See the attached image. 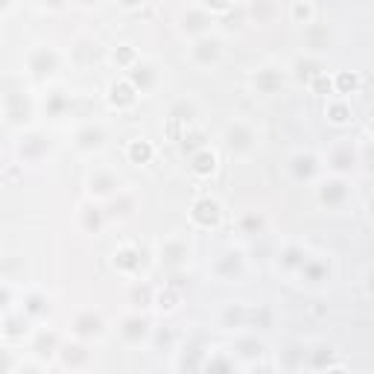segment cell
Returning <instances> with one entry per match:
<instances>
[{"label":"cell","instance_id":"cell-1","mask_svg":"<svg viewBox=\"0 0 374 374\" xmlns=\"http://www.w3.org/2000/svg\"><path fill=\"white\" fill-rule=\"evenodd\" d=\"M59 67H62V59H59V53L53 50V47H35L29 53V59H27V70H29L32 79H50V76H56Z\"/></svg>","mask_w":374,"mask_h":374},{"label":"cell","instance_id":"cell-2","mask_svg":"<svg viewBox=\"0 0 374 374\" xmlns=\"http://www.w3.org/2000/svg\"><path fill=\"white\" fill-rule=\"evenodd\" d=\"M255 147H258V135L252 126H246V123H231L225 129V149L231 155L246 158V155L255 152Z\"/></svg>","mask_w":374,"mask_h":374},{"label":"cell","instance_id":"cell-3","mask_svg":"<svg viewBox=\"0 0 374 374\" xmlns=\"http://www.w3.org/2000/svg\"><path fill=\"white\" fill-rule=\"evenodd\" d=\"M190 59L199 67H213L222 62V41L217 35H199L190 47Z\"/></svg>","mask_w":374,"mask_h":374},{"label":"cell","instance_id":"cell-4","mask_svg":"<svg viewBox=\"0 0 374 374\" xmlns=\"http://www.w3.org/2000/svg\"><path fill=\"white\" fill-rule=\"evenodd\" d=\"M190 220L199 225V228H217L220 220H222V208L217 199H211V196H205V199H196L193 208H190Z\"/></svg>","mask_w":374,"mask_h":374},{"label":"cell","instance_id":"cell-5","mask_svg":"<svg viewBox=\"0 0 374 374\" xmlns=\"http://www.w3.org/2000/svg\"><path fill=\"white\" fill-rule=\"evenodd\" d=\"M88 190H91V196H97V199H112V196L120 190V179L117 173L112 170H94L91 175H88Z\"/></svg>","mask_w":374,"mask_h":374},{"label":"cell","instance_id":"cell-6","mask_svg":"<svg viewBox=\"0 0 374 374\" xmlns=\"http://www.w3.org/2000/svg\"><path fill=\"white\" fill-rule=\"evenodd\" d=\"M129 82L138 94H147L152 91V88L158 85V67L152 62H144V59H138L132 67H129Z\"/></svg>","mask_w":374,"mask_h":374},{"label":"cell","instance_id":"cell-7","mask_svg":"<svg viewBox=\"0 0 374 374\" xmlns=\"http://www.w3.org/2000/svg\"><path fill=\"white\" fill-rule=\"evenodd\" d=\"M50 152V140L41 135V132H32V135H24L21 144H18V155H21V161L27 164H35L41 161V158Z\"/></svg>","mask_w":374,"mask_h":374},{"label":"cell","instance_id":"cell-8","mask_svg":"<svg viewBox=\"0 0 374 374\" xmlns=\"http://www.w3.org/2000/svg\"><path fill=\"white\" fill-rule=\"evenodd\" d=\"M246 269V263H243V255L237 252V248H228V252H222L217 258V263H213V275L222 278V281H237Z\"/></svg>","mask_w":374,"mask_h":374},{"label":"cell","instance_id":"cell-9","mask_svg":"<svg viewBox=\"0 0 374 374\" xmlns=\"http://www.w3.org/2000/svg\"><path fill=\"white\" fill-rule=\"evenodd\" d=\"M4 105H6V120L12 126H21V123H27L32 117V102L21 91H9L4 97Z\"/></svg>","mask_w":374,"mask_h":374},{"label":"cell","instance_id":"cell-10","mask_svg":"<svg viewBox=\"0 0 374 374\" xmlns=\"http://www.w3.org/2000/svg\"><path fill=\"white\" fill-rule=\"evenodd\" d=\"M74 333L79 336V340H100V336L105 333V322L102 316L94 313V310H85L74 319Z\"/></svg>","mask_w":374,"mask_h":374},{"label":"cell","instance_id":"cell-11","mask_svg":"<svg viewBox=\"0 0 374 374\" xmlns=\"http://www.w3.org/2000/svg\"><path fill=\"white\" fill-rule=\"evenodd\" d=\"M252 88L263 97H272L283 88V70L278 67H260L258 74L252 76Z\"/></svg>","mask_w":374,"mask_h":374},{"label":"cell","instance_id":"cell-12","mask_svg":"<svg viewBox=\"0 0 374 374\" xmlns=\"http://www.w3.org/2000/svg\"><path fill=\"white\" fill-rule=\"evenodd\" d=\"M149 333H152V328H149V319L147 316H129V319H123V325H120V336L126 340L129 345H140L144 340H149Z\"/></svg>","mask_w":374,"mask_h":374},{"label":"cell","instance_id":"cell-13","mask_svg":"<svg viewBox=\"0 0 374 374\" xmlns=\"http://www.w3.org/2000/svg\"><path fill=\"white\" fill-rule=\"evenodd\" d=\"M348 196H351V190L342 179H330V182H325L322 187H319V202H322L325 208H342L348 202Z\"/></svg>","mask_w":374,"mask_h":374},{"label":"cell","instance_id":"cell-14","mask_svg":"<svg viewBox=\"0 0 374 374\" xmlns=\"http://www.w3.org/2000/svg\"><path fill=\"white\" fill-rule=\"evenodd\" d=\"M298 278L305 283H310V287H319V283L330 281V266L325 260H319V258H307L298 266Z\"/></svg>","mask_w":374,"mask_h":374},{"label":"cell","instance_id":"cell-15","mask_svg":"<svg viewBox=\"0 0 374 374\" xmlns=\"http://www.w3.org/2000/svg\"><path fill=\"white\" fill-rule=\"evenodd\" d=\"M74 140H76V149L79 152H97V149L105 147V129L97 126V123H88V126H82L76 132Z\"/></svg>","mask_w":374,"mask_h":374},{"label":"cell","instance_id":"cell-16","mask_svg":"<svg viewBox=\"0 0 374 374\" xmlns=\"http://www.w3.org/2000/svg\"><path fill=\"white\" fill-rule=\"evenodd\" d=\"M187 255L190 248L185 240H167L161 246V263L167 266V269H182V266L187 263Z\"/></svg>","mask_w":374,"mask_h":374},{"label":"cell","instance_id":"cell-17","mask_svg":"<svg viewBox=\"0 0 374 374\" xmlns=\"http://www.w3.org/2000/svg\"><path fill=\"white\" fill-rule=\"evenodd\" d=\"M211 24L213 21H211V15L205 9H190L182 18V32H187V35H208Z\"/></svg>","mask_w":374,"mask_h":374},{"label":"cell","instance_id":"cell-18","mask_svg":"<svg viewBox=\"0 0 374 374\" xmlns=\"http://www.w3.org/2000/svg\"><path fill=\"white\" fill-rule=\"evenodd\" d=\"M59 360L65 368H85L91 351H85V345H59Z\"/></svg>","mask_w":374,"mask_h":374},{"label":"cell","instance_id":"cell-19","mask_svg":"<svg viewBox=\"0 0 374 374\" xmlns=\"http://www.w3.org/2000/svg\"><path fill=\"white\" fill-rule=\"evenodd\" d=\"M290 170H293V179L295 182H310L313 175H316V170H319V164H316V158L310 152H298V155H293Z\"/></svg>","mask_w":374,"mask_h":374},{"label":"cell","instance_id":"cell-20","mask_svg":"<svg viewBox=\"0 0 374 374\" xmlns=\"http://www.w3.org/2000/svg\"><path fill=\"white\" fill-rule=\"evenodd\" d=\"M135 208H138L135 193H123V190H117V193L112 196L109 217H114V220H126V217H132V213H135Z\"/></svg>","mask_w":374,"mask_h":374},{"label":"cell","instance_id":"cell-21","mask_svg":"<svg viewBox=\"0 0 374 374\" xmlns=\"http://www.w3.org/2000/svg\"><path fill=\"white\" fill-rule=\"evenodd\" d=\"M59 336L53 333V330H41L39 336H35V342H32V354L39 360H47V357H53V354H59Z\"/></svg>","mask_w":374,"mask_h":374},{"label":"cell","instance_id":"cell-22","mask_svg":"<svg viewBox=\"0 0 374 374\" xmlns=\"http://www.w3.org/2000/svg\"><path fill=\"white\" fill-rule=\"evenodd\" d=\"M220 325L225 330H234V328H246L248 325V310L243 305H228L220 316Z\"/></svg>","mask_w":374,"mask_h":374},{"label":"cell","instance_id":"cell-23","mask_svg":"<svg viewBox=\"0 0 374 374\" xmlns=\"http://www.w3.org/2000/svg\"><path fill=\"white\" fill-rule=\"evenodd\" d=\"M44 112H47V117H53V120L65 117V114L70 112V97H67L65 91H53V94H47V100H44Z\"/></svg>","mask_w":374,"mask_h":374},{"label":"cell","instance_id":"cell-24","mask_svg":"<svg viewBox=\"0 0 374 374\" xmlns=\"http://www.w3.org/2000/svg\"><path fill=\"white\" fill-rule=\"evenodd\" d=\"M305 260H307V255H305V248H301V246H287L281 252V258H278L283 272H298V266L305 263Z\"/></svg>","mask_w":374,"mask_h":374},{"label":"cell","instance_id":"cell-25","mask_svg":"<svg viewBox=\"0 0 374 374\" xmlns=\"http://www.w3.org/2000/svg\"><path fill=\"white\" fill-rule=\"evenodd\" d=\"M237 354L243 360H260L263 357V351H266V345L258 340V336H243V340H237Z\"/></svg>","mask_w":374,"mask_h":374},{"label":"cell","instance_id":"cell-26","mask_svg":"<svg viewBox=\"0 0 374 374\" xmlns=\"http://www.w3.org/2000/svg\"><path fill=\"white\" fill-rule=\"evenodd\" d=\"M263 228H266V220H263V213H258V211H248V213H243V217H240V231L246 237L263 234Z\"/></svg>","mask_w":374,"mask_h":374},{"label":"cell","instance_id":"cell-27","mask_svg":"<svg viewBox=\"0 0 374 374\" xmlns=\"http://www.w3.org/2000/svg\"><path fill=\"white\" fill-rule=\"evenodd\" d=\"M305 360H307V354H305V348L301 345H293V348H287L278 357V363H281V368H287V371H295V368H301L305 366Z\"/></svg>","mask_w":374,"mask_h":374},{"label":"cell","instance_id":"cell-28","mask_svg":"<svg viewBox=\"0 0 374 374\" xmlns=\"http://www.w3.org/2000/svg\"><path fill=\"white\" fill-rule=\"evenodd\" d=\"M354 161H357V158H354L351 147H340V149L330 152V167H333L336 173H351Z\"/></svg>","mask_w":374,"mask_h":374},{"label":"cell","instance_id":"cell-29","mask_svg":"<svg viewBox=\"0 0 374 374\" xmlns=\"http://www.w3.org/2000/svg\"><path fill=\"white\" fill-rule=\"evenodd\" d=\"M152 155H155V149H152L149 140H132V144H129V158H132V164H149Z\"/></svg>","mask_w":374,"mask_h":374},{"label":"cell","instance_id":"cell-30","mask_svg":"<svg viewBox=\"0 0 374 374\" xmlns=\"http://www.w3.org/2000/svg\"><path fill=\"white\" fill-rule=\"evenodd\" d=\"M47 310H50V305H47V298H44L41 293L27 295V301H24V316H29V319H41V316H47Z\"/></svg>","mask_w":374,"mask_h":374},{"label":"cell","instance_id":"cell-31","mask_svg":"<svg viewBox=\"0 0 374 374\" xmlns=\"http://www.w3.org/2000/svg\"><path fill=\"white\" fill-rule=\"evenodd\" d=\"M248 15H252L255 24L272 21V15H275V0H252V9H248Z\"/></svg>","mask_w":374,"mask_h":374},{"label":"cell","instance_id":"cell-32","mask_svg":"<svg viewBox=\"0 0 374 374\" xmlns=\"http://www.w3.org/2000/svg\"><path fill=\"white\" fill-rule=\"evenodd\" d=\"M135 97H138V91L132 88V82L126 79V82H114L112 85V102L114 105H132L135 102Z\"/></svg>","mask_w":374,"mask_h":374},{"label":"cell","instance_id":"cell-33","mask_svg":"<svg viewBox=\"0 0 374 374\" xmlns=\"http://www.w3.org/2000/svg\"><path fill=\"white\" fill-rule=\"evenodd\" d=\"M213 170H217V158H213V152L211 149H199L193 155V173H199V175H211Z\"/></svg>","mask_w":374,"mask_h":374},{"label":"cell","instance_id":"cell-34","mask_svg":"<svg viewBox=\"0 0 374 374\" xmlns=\"http://www.w3.org/2000/svg\"><path fill=\"white\" fill-rule=\"evenodd\" d=\"M82 228L88 231V234H100V228H102V211L94 208V205H85L82 208Z\"/></svg>","mask_w":374,"mask_h":374},{"label":"cell","instance_id":"cell-35","mask_svg":"<svg viewBox=\"0 0 374 374\" xmlns=\"http://www.w3.org/2000/svg\"><path fill=\"white\" fill-rule=\"evenodd\" d=\"M193 114H196V109H193V102H187V100L175 102L173 109H170V117H173L175 123H190V120H193Z\"/></svg>","mask_w":374,"mask_h":374},{"label":"cell","instance_id":"cell-36","mask_svg":"<svg viewBox=\"0 0 374 374\" xmlns=\"http://www.w3.org/2000/svg\"><path fill=\"white\" fill-rule=\"evenodd\" d=\"M179 368L185 371V368H190V371H196V368H202V351L199 348H185V354H182V360H179Z\"/></svg>","mask_w":374,"mask_h":374},{"label":"cell","instance_id":"cell-37","mask_svg":"<svg viewBox=\"0 0 374 374\" xmlns=\"http://www.w3.org/2000/svg\"><path fill=\"white\" fill-rule=\"evenodd\" d=\"M330 357H333V351L325 348V345H319L316 351H310L307 363H310V368H328V366H330Z\"/></svg>","mask_w":374,"mask_h":374},{"label":"cell","instance_id":"cell-38","mask_svg":"<svg viewBox=\"0 0 374 374\" xmlns=\"http://www.w3.org/2000/svg\"><path fill=\"white\" fill-rule=\"evenodd\" d=\"M305 39H307V44H310L313 50H325V47H328V29L313 27V29L305 32Z\"/></svg>","mask_w":374,"mask_h":374},{"label":"cell","instance_id":"cell-39","mask_svg":"<svg viewBox=\"0 0 374 374\" xmlns=\"http://www.w3.org/2000/svg\"><path fill=\"white\" fill-rule=\"evenodd\" d=\"M298 76H301V79H316V76H322V62L301 59V62H298Z\"/></svg>","mask_w":374,"mask_h":374},{"label":"cell","instance_id":"cell-40","mask_svg":"<svg viewBox=\"0 0 374 374\" xmlns=\"http://www.w3.org/2000/svg\"><path fill=\"white\" fill-rule=\"evenodd\" d=\"M152 301H155V298H152V290H149V287H135V290H132V305H135V307H149Z\"/></svg>","mask_w":374,"mask_h":374},{"label":"cell","instance_id":"cell-41","mask_svg":"<svg viewBox=\"0 0 374 374\" xmlns=\"http://www.w3.org/2000/svg\"><path fill=\"white\" fill-rule=\"evenodd\" d=\"M114 62H120V67H132L135 62H138V53L132 50V47H120V50H114Z\"/></svg>","mask_w":374,"mask_h":374},{"label":"cell","instance_id":"cell-42","mask_svg":"<svg viewBox=\"0 0 374 374\" xmlns=\"http://www.w3.org/2000/svg\"><path fill=\"white\" fill-rule=\"evenodd\" d=\"M248 322L252 325H258V328H269L272 325V316H269V310H248Z\"/></svg>","mask_w":374,"mask_h":374},{"label":"cell","instance_id":"cell-43","mask_svg":"<svg viewBox=\"0 0 374 374\" xmlns=\"http://www.w3.org/2000/svg\"><path fill=\"white\" fill-rule=\"evenodd\" d=\"M328 114H330L333 123H345V120L351 117V112H348V105H345V102H333L330 109H328Z\"/></svg>","mask_w":374,"mask_h":374},{"label":"cell","instance_id":"cell-44","mask_svg":"<svg viewBox=\"0 0 374 374\" xmlns=\"http://www.w3.org/2000/svg\"><path fill=\"white\" fill-rule=\"evenodd\" d=\"M114 263L123 266V269H135V266H138L140 260H138L135 252H117V255H114Z\"/></svg>","mask_w":374,"mask_h":374},{"label":"cell","instance_id":"cell-45","mask_svg":"<svg viewBox=\"0 0 374 374\" xmlns=\"http://www.w3.org/2000/svg\"><path fill=\"white\" fill-rule=\"evenodd\" d=\"M208 371H231V368H234V363H231V360H225V357H211L208 363H202Z\"/></svg>","mask_w":374,"mask_h":374},{"label":"cell","instance_id":"cell-46","mask_svg":"<svg viewBox=\"0 0 374 374\" xmlns=\"http://www.w3.org/2000/svg\"><path fill=\"white\" fill-rule=\"evenodd\" d=\"M293 15H295V21H298V24H307L313 12H310V6H307V4H301V0H298V4L293 6Z\"/></svg>","mask_w":374,"mask_h":374},{"label":"cell","instance_id":"cell-47","mask_svg":"<svg viewBox=\"0 0 374 374\" xmlns=\"http://www.w3.org/2000/svg\"><path fill=\"white\" fill-rule=\"evenodd\" d=\"M175 301H179V295H175L173 290H167V293L158 295V307H161V310H173V307H175Z\"/></svg>","mask_w":374,"mask_h":374},{"label":"cell","instance_id":"cell-48","mask_svg":"<svg viewBox=\"0 0 374 374\" xmlns=\"http://www.w3.org/2000/svg\"><path fill=\"white\" fill-rule=\"evenodd\" d=\"M21 325H27V319L24 316H15L6 322V333H21Z\"/></svg>","mask_w":374,"mask_h":374},{"label":"cell","instance_id":"cell-49","mask_svg":"<svg viewBox=\"0 0 374 374\" xmlns=\"http://www.w3.org/2000/svg\"><path fill=\"white\" fill-rule=\"evenodd\" d=\"M205 6H208L211 12H222V9L231 6V0H205Z\"/></svg>","mask_w":374,"mask_h":374},{"label":"cell","instance_id":"cell-50","mask_svg":"<svg viewBox=\"0 0 374 374\" xmlns=\"http://www.w3.org/2000/svg\"><path fill=\"white\" fill-rule=\"evenodd\" d=\"M6 305H12V293L6 283H0V310H6Z\"/></svg>","mask_w":374,"mask_h":374},{"label":"cell","instance_id":"cell-51","mask_svg":"<svg viewBox=\"0 0 374 374\" xmlns=\"http://www.w3.org/2000/svg\"><path fill=\"white\" fill-rule=\"evenodd\" d=\"M9 368H18V363L9 357L6 351H0V371H9Z\"/></svg>","mask_w":374,"mask_h":374},{"label":"cell","instance_id":"cell-52","mask_svg":"<svg viewBox=\"0 0 374 374\" xmlns=\"http://www.w3.org/2000/svg\"><path fill=\"white\" fill-rule=\"evenodd\" d=\"M173 342V333L170 330H161V333H158V345H170Z\"/></svg>","mask_w":374,"mask_h":374},{"label":"cell","instance_id":"cell-53","mask_svg":"<svg viewBox=\"0 0 374 374\" xmlns=\"http://www.w3.org/2000/svg\"><path fill=\"white\" fill-rule=\"evenodd\" d=\"M41 4H44L47 9H62V6L67 4V0H41Z\"/></svg>","mask_w":374,"mask_h":374},{"label":"cell","instance_id":"cell-54","mask_svg":"<svg viewBox=\"0 0 374 374\" xmlns=\"http://www.w3.org/2000/svg\"><path fill=\"white\" fill-rule=\"evenodd\" d=\"M140 4H144V0H120V6H126V9H135Z\"/></svg>","mask_w":374,"mask_h":374},{"label":"cell","instance_id":"cell-55","mask_svg":"<svg viewBox=\"0 0 374 374\" xmlns=\"http://www.w3.org/2000/svg\"><path fill=\"white\" fill-rule=\"evenodd\" d=\"M340 85H342V88H348V85L354 88V85H357V79H354V76H340Z\"/></svg>","mask_w":374,"mask_h":374},{"label":"cell","instance_id":"cell-56","mask_svg":"<svg viewBox=\"0 0 374 374\" xmlns=\"http://www.w3.org/2000/svg\"><path fill=\"white\" fill-rule=\"evenodd\" d=\"M9 4H12V0H0V12H4V9H9Z\"/></svg>","mask_w":374,"mask_h":374}]
</instances>
